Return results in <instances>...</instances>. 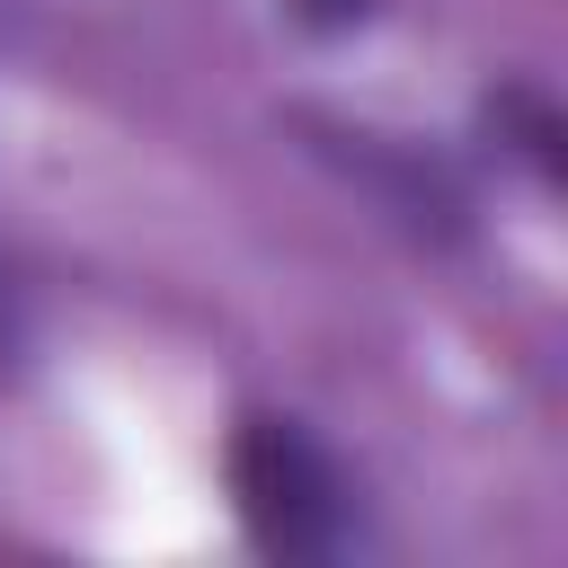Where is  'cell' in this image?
I'll list each match as a JSON object with an SVG mask.
<instances>
[{"instance_id":"cell-1","label":"cell","mask_w":568,"mask_h":568,"mask_svg":"<svg viewBox=\"0 0 568 568\" xmlns=\"http://www.w3.org/2000/svg\"><path fill=\"white\" fill-rule=\"evenodd\" d=\"M231 506L266 559H328L346 550V470L302 417H240L231 435Z\"/></svg>"},{"instance_id":"cell-2","label":"cell","mask_w":568,"mask_h":568,"mask_svg":"<svg viewBox=\"0 0 568 568\" xmlns=\"http://www.w3.org/2000/svg\"><path fill=\"white\" fill-rule=\"evenodd\" d=\"M27 355V302H18V284L0 275V373Z\"/></svg>"}]
</instances>
